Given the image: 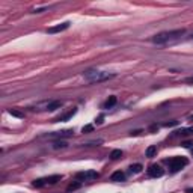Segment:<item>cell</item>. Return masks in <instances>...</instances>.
<instances>
[{"label":"cell","mask_w":193,"mask_h":193,"mask_svg":"<svg viewBox=\"0 0 193 193\" xmlns=\"http://www.w3.org/2000/svg\"><path fill=\"white\" fill-rule=\"evenodd\" d=\"M45 186V183H44V178H39V179H35L33 181V187H44Z\"/></svg>","instance_id":"ac0fdd59"},{"label":"cell","mask_w":193,"mask_h":193,"mask_svg":"<svg viewBox=\"0 0 193 193\" xmlns=\"http://www.w3.org/2000/svg\"><path fill=\"white\" fill-rule=\"evenodd\" d=\"M176 121H171V122H166L164 124V127H174V125H176Z\"/></svg>","instance_id":"44dd1931"},{"label":"cell","mask_w":193,"mask_h":193,"mask_svg":"<svg viewBox=\"0 0 193 193\" xmlns=\"http://www.w3.org/2000/svg\"><path fill=\"white\" fill-rule=\"evenodd\" d=\"M115 104H116V97L112 95V97H109V100L104 103V107L106 109H110V107H113Z\"/></svg>","instance_id":"8fae6325"},{"label":"cell","mask_w":193,"mask_h":193,"mask_svg":"<svg viewBox=\"0 0 193 193\" xmlns=\"http://www.w3.org/2000/svg\"><path fill=\"white\" fill-rule=\"evenodd\" d=\"M79 187H80V183H74V184H70V186H68L67 190H68V192H71V190H77Z\"/></svg>","instance_id":"d6986e66"},{"label":"cell","mask_w":193,"mask_h":193,"mask_svg":"<svg viewBox=\"0 0 193 193\" xmlns=\"http://www.w3.org/2000/svg\"><path fill=\"white\" fill-rule=\"evenodd\" d=\"M157 152V146L156 145H151V146H148L146 148V151H145V156L146 157H154V154Z\"/></svg>","instance_id":"30bf717a"},{"label":"cell","mask_w":193,"mask_h":193,"mask_svg":"<svg viewBox=\"0 0 193 193\" xmlns=\"http://www.w3.org/2000/svg\"><path fill=\"white\" fill-rule=\"evenodd\" d=\"M176 134H181V136H189V134H193L192 128H184V130H179V131H175Z\"/></svg>","instance_id":"9a60e30c"},{"label":"cell","mask_w":193,"mask_h":193,"mask_svg":"<svg viewBox=\"0 0 193 193\" xmlns=\"http://www.w3.org/2000/svg\"><path fill=\"white\" fill-rule=\"evenodd\" d=\"M82 131H83V133H91V131H94V125H85V127L82 128Z\"/></svg>","instance_id":"ffe728a7"},{"label":"cell","mask_w":193,"mask_h":193,"mask_svg":"<svg viewBox=\"0 0 193 193\" xmlns=\"http://www.w3.org/2000/svg\"><path fill=\"white\" fill-rule=\"evenodd\" d=\"M142 169H143V168H142L141 163H136V164H131V166H130V172H131V174H139Z\"/></svg>","instance_id":"4fadbf2b"},{"label":"cell","mask_w":193,"mask_h":193,"mask_svg":"<svg viewBox=\"0 0 193 193\" xmlns=\"http://www.w3.org/2000/svg\"><path fill=\"white\" fill-rule=\"evenodd\" d=\"M184 29H176V30H169V32H161V33H158L152 38V42H156V44H164V42H168V41H171V39H174V38H178V36L184 35Z\"/></svg>","instance_id":"7a4b0ae2"},{"label":"cell","mask_w":193,"mask_h":193,"mask_svg":"<svg viewBox=\"0 0 193 193\" xmlns=\"http://www.w3.org/2000/svg\"><path fill=\"white\" fill-rule=\"evenodd\" d=\"M109 157L112 158V160H118V158L122 157V151H121V149H113V151L110 152Z\"/></svg>","instance_id":"7c38bea8"},{"label":"cell","mask_w":193,"mask_h":193,"mask_svg":"<svg viewBox=\"0 0 193 193\" xmlns=\"http://www.w3.org/2000/svg\"><path fill=\"white\" fill-rule=\"evenodd\" d=\"M9 115H12L15 118H24V113H21L18 110H14V109H9Z\"/></svg>","instance_id":"2e32d148"},{"label":"cell","mask_w":193,"mask_h":193,"mask_svg":"<svg viewBox=\"0 0 193 193\" xmlns=\"http://www.w3.org/2000/svg\"><path fill=\"white\" fill-rule=\"evenodd\" d=\"M187 193H193V189H187Z\"/></svg>","instance_id":"d4e9b609"},{"label":"cell","mask_w":193,"mask_h":193,"mask_svg":"<svg viewBox=\"0 0 193 193\" xmlns=\"http://www.w3.org/2000/svg\"><path fill=\"white\" fill-rule=\"evenodd\" d=\"M83 75L91 83H101V82L110 80V79L115 77V74H110V72H106V71H98V70H89Z\"/></svg>","instance_id":"6da1fadb"},{"label":"cell","mask_w":193,"mask_h":193,"mask_svg":"<svg viewBox=\"0 0 193 193\" xmlns=\"http://www.w3.org/2000/svg\"><path fill=\"white\" fill-rule=\"evenodd\" d=\"M139 133H142L141 130H134V131H131V136H137Z\"/></svg>","instance_id":"cb8c5ba5"},{"label":"cell","mask_w":193,"mask_h":193,"mask_svg":"<svg viewBox=\"0 0 193 193\" xmlns=\"http://www.w3.org/2000/svg\"><path fill=\"white\" fill-rule=\"evenodd\" d=\"M110 179L115 181V183H119V181H124V179H125V175H124V172H121V171H116V172L112 174Z\"/></svg>","instance_id":"ba28073f"},{"label":"cell","mask_w":193,"mask_h":193,"mask_svg":"<svg viewBox=\"0 0 193 193\" xmlns=\"http://www.w3.org/2000/svg\"><path fill=\"white\" fill-rule=\"evenodd\" d=\"M183 146H184V148H190V146H192V143H190V142H184V143H183Z\"/></svg>","instance_id":"603a6c76"},{"label":"cell","mask_w":193,"mask_h":193,"mask_svg":"<svg viewBox=\"0 0 193 193\" xmlns=\"http://www.w3.org/2000/svg\"><path fill=\"white\" fill-rule=\"evenodd\" d=\"M60 178H62V175H52V176H47V178H44V183H45V184H56L57 181H60Z\"/></svg>","instance_id":"9c48e42d"},{"label":"cell","mask_w":193,"mask_h":193,"mask_svg":"<svg viewBox=\"0 0 193 193\" xmlns=\"http://www.w3.org/2000/svg\"><path fill=\"white\" fill-rule=\"evenodd\" d=\"M192 121H193V115H192Z\"/></svg>","instance_id":"4316f807"},{"label":"cell","mask_w":193,"mask_h":193,"mask_svg":"<svg viewBox=\"0 0 193 193\" xmlns=\"http://www.w3.org/2000/svg\"><path fill=\"white\" fill-rule=\"evenodd\" d=\"M163 174H164V171L158 164H151L148 168V175L152 176V178H160V176H163Z\"/></svg>","instance_id":"5b68a950"},{"label":"cell","mask_w":193,"mask_h":193,"mask_svg":"<svg viewBox=\"0 0 193 193\" xmlns=\"http://www.w3.org/2000/svg\"><path fill=\"white\" fill-rule=\"evenodd\" d=\"M75 112H77V109H72V110H70L68 113H65L64 116H60V118H57V119H54L53 122H57V121H62V122H65V121H68V119H71L74 115H75Z\"/></svg>","instance_id":"52a82bcc"},{"label":"cell","mask_w":193,"mask_h":193,"mask_svg":"<svg viewBox=\"0 0 193 193\" xmlns=\"http://www.w3.org/2000/svg\"><path fill=\"white\" fill-rule=\"evenodd\" d=\"M103 121H104V116H98V118L95 119V122L97 124H103Z\"/></svg>","instance_id":"7402d4cb"},{"label":"cell","mask_w":193,"mask_h":193,"mask_svg":"<svg viewBox=\"0 0 193 193\" xmlns=\"http://www.w3.org/2000/svg\"><path fill=\"white\" fill-rule=\"evenodd\" d=\"M60 107H62V101H53V103H50V104L47 106V109H48L50 112L56 110V109H60Z\"/></svg>","instance_id":"5bb4252c"},{"label":"cell","mask_w":193,"mask_h":193,"mask_svg":"<svg viewBox=\"0 0 193 193\" xmlns=\"http://www.w3.org/2000/svg\"><path fill=\"white\" fill-rule=\"evenodd\" d=\"M98 176L100 174L95 171H86V172H79L75 178H77V181H89V179H97Z\"/></svg>","instance_id":"277c9868"},{"label":"cell","mask_w":193,"mask_h":193,"mask_svg":"<svg viewBox=\"0 0 193 193\" xmlns=\"http://www.w3.org/2000/svg\"><path fill=\"white\" fill-rule=\"evenodd\" d=\"M68 27H70V21H65V23H60V24H57V26L50 27L47 32H48V33H57V32H64V30H67Z\"/></svg>","instance_id":"8992f818"},{"label":"cell","mask_w":193,"mask_h":193,"mask_svg":"<svg viewBox=\"0 0 193 193\" xmlns=\"http://www.w3.org/2000/svg\"><path fill=\"white\" fill-rule=\"evenodd\" d=\"M189 164V160L186 157H174L169 160V168H171V171L172 172H178V171H181L183 168H186Z\"/></svg>","instance_id":"3957f363"},{"label":"cell","mask_w":193,"mask_h":193,"mask_svg":"<svg viewBox=\"0 0 193 193\" xmlns=\"http://www.w3.org/2000/svg\"><path fill=\"white\" fill-rule=\"evenodd\" d=\"M65 146H67V142H64V141H57V142H54V145H53V148H54V149L65 148Z\"/></svg>","instance_id":"e0dca14e"},{"label":"cell","mask_w":193,"mask_h":193,"mask_svg":"<svg viewBox=\"0 0 193 193\" xmlns=\"http://www.w3.org/2000/svg\"><path fill=\"white\" fill-rule=\"evenodd\" d=\"M190 38H192V39H193V33H192V36H190Z\"/></svg>","instance_id":"484cf974"}]
</instances>
